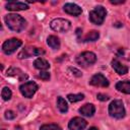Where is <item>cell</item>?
Masks as SVG:
<instances>
[{
  "label": "cell",
  "mask_w": 130,
  "mask_h": 130,
  "mask_svg": "<svg viewBox=\"0 0 130 130\" xmlns=\"http://www.w3.org/2000/svg\"><path fill=\"white\" fill-rule=\"evenodd\" d=\"M15 117H16V114L13 111H6L5 112V118L8 119V120H12Z\"/></svg>",
  "instance_id": "cell-25"
},
{
  "label": "cell",
  "mask_w": 130,
  "mask_h": 130,
  "mask_svg": "<svg viewBox=\"0 0 130 130\" xmlns=\"http://www.w3.org/2000/svg\"><path fill=\"white\" fill-rule=\"evenodd\" d=\"M88 130H99L98 128H95V127H91V128H89Z\"/></svg>",
  "instance_id": "cell-29"
},
{
  "label": "cell",
  "mask_w": 130,
  "mask_h": 130,
  "mask_svg": "<svg viewBox=\"0 0 130 130\" xmlns=\"http://www.w3.org/2000/svg\"><path fill=\"white\" fill-rule=\"evenodd\" d=\"M79 113L83 116H86V117H91L94 112H95V108L92 104H85L84 106H82L79 110Z\"/></svg>",
  "instance_id": "cell-15"
},
{
  "label": "cell",
  "mask_w": 130,
  "mask_h": 130,
  "mask_svg": "<svg viewBox=\"0 0 130 130\" xmlns=\"http://www.w3.org/2000/svg\"><path fill=\"white\" fill-rule=\"evenodd\" d=\"M47 44L53 50H58L60 48V41L56 36H49L47 39Z\"/></svg>",
  "instance_id": "cell-18"
},
{
  "label": "cell",
  "mask_w": 130,
  "mask_h": 130,
  "mask_svg": "<svg viewBox=\"0 0 130 130\" xmlns=\"http://www.w3.org/2000/svg\"><path fill=\"white\" fill-rule=\"evenodd\" d=\"M96 61V56L94 53L92 52H83L81 54H79L76 58V62L78 65L82 66V67H87L90 66L92 64H94Z\"/></svg>",
  "instance_id": "cell-5"
},
{
  "label": "cell",
  "mask_w": 130,
  "mask_h": 130,
  "mask_svg": "<svg viewBox=\"0 0 130 130\" xmlns=\"http://www.w3.org/2000/svg\"><path fill=\"white\" fill-rule=\"evenodd\" d=\"M106 15H107L106 8L100 5L89 11L88 17H89L90 22H92L93 24H96V25H101V24H103V22L106 18Z\"/></svg>",
  "instance_id": "cell-2"
},
{
  "label": "cell",
  "mask_w": 130,
  "mask_h": 130,
  "mask_svg": "<svg viewBox=\"0 0 130 130\" xmlns=\"http://www.w3.org/2000/svg\"><path fill=\"white\" fill-rule=\"evenodd\" d=\"M67 99L69 102L71 103H76V102H79V101H82L84 99V94L83 93H76V94H72V93H69L67 95Z\"/></svg>",
  "instance_id": "cell-21"
},
{
  "label": "cell",
  "mask_w": 130,
  "mask_h": 130,
  "mask_svg": "<svg viewBox=\"0 0 130 130\" xmlns=\"http://www.w3.org/2000/svg\"><path fill=\"white\" fill-rule=\"evenodd\" d=\"M116 88L124 93L130 94V81L129 80H122L116 83Z\"/></svg>",
  "instance_id": "cell-16"
},
{
  "label": "cell",
  "mask_w": 130,
  "mask_h": 130,
  "mask_svg": "<svg viewBox=\"0 0 130 130\" xmlns=\"http://www.w3.org/2000/svg\"><path fill=\"white\" fill-rule=\"evenodd\" d=\"M86 126H87V122L80 117H74L68 123L69 130H83Z\"/></svg>",
  "instance_id": "cell-9"
},
{
  "label": "cell",
  "mask_w": 130,
  "mask_h": 130,
  "mask_svg": "<svg viewBox=\"0 0 130 130\" xmlns=\"http://www.w3.org/2000/svg\"><path fill=\"white\" fill-rule=\"evenodd\" d=\"M112 67L114 68V70L119 74V75H124L128 72V67L126 65H123L119 60L117 59H114L112 61Z\"/></svg>",
  "instance_id": "cell-13"
},
{
  "label": "cell",
  "mask_w": 130,
  "mask_h": 130,
  "mask_svg": "<svg viewBox=\"0 0 130 130\" xmlns=\"http://www.w3.org/2000/svg\"><path fill=\"white\" fill-rule=\"evenodd\" d=\"M11 95H12V92H11V90H10L9 87L5 86V87L2 88L1 96H2V99H3L4 101H9V100L11 99Z\"/></svg>",
  "instance_id": "cell-22"
},
{
  "label": "cell",
  "mask_w": 130,
  "mask_h": 130,
  "mask_svg": "<svg viewBox=\"0 0 130 130\" xmlns=\"http://www.w3.org/2000/svg\"><path fill=\"white\" fill-rule=\"evenodd\" d=\"M4 20L6 25L15 32L22 31L26 26V20L18 14H14V13L7 14L4 17Z\"/></svg>",
  "instance_id": "cell-1"
},
{
  "label": "cell",
  "mask_w": 130,
  "mask_h": 130,
  "mask_svg": "<svg viewBox=\"0 0 130 130\" xmlns=\"http://www.w3.org/2000/svg\"><path fill=\"white\" fill-rule=\"evenodd\" d=\"M44 54H45V51L43 49H40V48H37L34 46H27L19 52L18 58L19 59H25V58H30L32 56H41Z\"/></svg>",
  "instance_id": "cell-7"
},
{
  "label": "cell",
  "mask_w": 130,
  "mask_h": 130,
  "mask_svg": "<svg viewBox=\"0 0 130 130\" xmlns=\"http://www.w3.org/2000/svg\"><path fill=\"white\" fill-rule=\"evenodd\" d=\"M57 108L61 113H66L68 111V105L67 102L62 98V96H58L57 98Z\"/></svg>",
  "instance_id": "cell-19"
},
{
  "label": "cell",
  "mask_w": 130,
  "mask_h": 130,
  "mask_svg": "<svg viewBox=\"0 0 130 130\" xmlns=\"http://www.w3.org/2000/svg\"><path fill=\"white\" fill-rule=\"evenodd\" d=\"M22 45V42L19 39H9L6 40L3 45H2V51L4 52V54L6 55H11L12 53H14L16 51V49H18L20 46Z\"/></svg>",
  "instance_id": "cell-6"
},
{
  "label": "cell",
  "mask_w": 130,
  "mask_h": 130,
  "mask_svg": "<svg viewBox=\"0 0 130 130\" xmlns=\"http://www.w3.org/2000/svg\"><path fill=\"white\" fill-rule=\"evenodd\" d=\"M63 9L66 13H68L70 15H73V16H78L82 12V9L75 3H66L63 6Z\"/></svg>",
  "instance_id": "cell-11"
},
{
  "label": "cell",
  "mask_w": 130,
  "mask_h": 130,
  "mask_svg": "<svg viewBox=\"0 0 130 130\" xmlns=\"http://www.w3.org/2000/svg\"><path fill=\"white\" fill-rule=\"evenodd\" d=\"M112 4H122V3H124L125 1L124 0H121V1H114V0H111L110 1Z\"/></svg>",
  "instance_id": "cell-28"
},
{
  "label": "cell",
  "mask_w": 130,
  "mask_h": 130,
  "mask_svg": "<svg viewBox=\"0 0 130 130\" xmlns=\"http://www.w3.org/2000/svg\"><path fill=\"white\" fill-rule=\"evenodd\" d=\"M89 83L93 86H100V87H107L109 86V81L108 79L102 74V73H96L94 74L90 80H89Z\"/></svg>",
  "instance_id": "cell-10"
},
{
  "label": "cell",
  "mask_w": 130,
  "mask_h": 130,
  "mask_svg": "<svg viewBox=\"0 0 130 130\" xmlns=\"http://www.w3.org/2000/svg\"><path fill=\"white\" fill-rule=\"evenodd\" d=\"M69 70H70L71 72H73V74H74V75H76V76H78V77H79V76H81V72H80L79 70H77L76 68H72V67H70V68H69Z\"/></svg>",
  "instance_id": "cell-27"
},
{
  "label": "cell",
  "mask_w": 130,
  "mask_h": 130,
  "mask_svg": "<svg viewBox=\"0 0 130 130\" xmlns=\"http://www.w3.org/2000/svg\"><path fill=\"white\" fill-rule=\"evenodd\" d=\"M34 66H35L37 69L41 70V71H42V70H47V69L50 68L49 62H48L47 60L43 59V58H38V59H36L35 62H34Z\"/></svg>",
  "instance_id": "cell-17"
},
{
  "label": "cell",
  "mask_w": 130,
  "mask_h": 130,
  "mask_svg": "<svg viewBox=\"0 0 130 130\" xmlns=\"http://www.w3.org/2000/svg\"><path fill=\"white\" fill-rule=\"evenodd\" d=\"M96 98H98V100H100V101H102V102H106V101H108V100L110 99L109 95L104 94V93H98Z\"/></svg>",
  "instance_id": "cell-26"
},
{
  "label": "cell",
  "mask_w": 130,
  "mask_h": 130,
  "mask_svg": "<svg viewBox=\"0 0 130 130\" xmlns=\"http://www.w3.org/2000/svg\"><path fill=\"white\" fill-rule=\"evenodd\" d=\"M99 37H100L99 31H96V30H91V31H89L81 41H82V42H94V41H96V40L99 39Z\"/></svg>",
  "instance_id": "cell-20"
},
{
  "label": "cell",
  "mask_w": 130,
  "mask_h": 130,
  "mask_svg": "<svg viewBox=\"0 0 130 130\" xmlns=\"http://www.w3.org/2000/svg\"><path fill=\"white\" fill-rule=\"evenodd\" d=\"M5 8L7 10L11 11H18V10H26L28 9V5L23 2H16V1H10L6 3Z\"/></svg>",
  "instance_id": "cell-12"
},
{
  "label": "cell",
  "mask_w": 130,
  "mask_h": 130,
  "mask_svg": "<svg viewBox=\"0 0 130 130\" xmlns=\"http://www.w3.org/2000/svg\"><path fill=\"white\" fill-rule=\"evenodd\" d=\"M39 77L41 78V79H43V80H49L50 79V73L49 72H47V71H43V72H41L40 74H39Z\"/></svg>",
  "instance_id": "cell-24"
},
{
  "label": "cell",
  "mask_w": 130,
  "mask_h": 130,
  "mask_svg": "<svg viewBox=\"0 0 130 130\" xmlns=\"http://www.w3.org/2000/svg\"><path fill=\"white\" fill-rule=\"evenodd\" d=\"M19 90L24 98L30 99L38 90V84L34 81H27L19 86Z\"/></svg>",
  "instance_id": "cell-8"
},
{
  "label": "cell",
  "mask_w": 130,
  "mask_h": 130,
  "mask_svg": "<svg viewBox=\"0 0 130 130\" xmlns=\"http://www.w3.org/2000/svg\"><path fill=\"white\" fill-rule=\"evenodd\" d=\"M40 130H62V128L57 124H45L41 126Z\"/></svg>",
  "instance_id": "cell-23"
},
{
  "label": "cell",
  "mask_w": 130,
  "mask_h": 130,
  "mask_svg": "<svg viewBox=\"0 0 130 130\" xmlns=\"http://www.w3.org/2000/svg\"><path fill=\"white\" fill-rule=\"evenodd\" d=\"M51 28L57 32H66L71 28V22L64 18H55L50 23Z\"/></svg>",
  "instance_id": "cell-4"
},
{
  "label": "cell",
  "mask_w": 130,
  "mask_h": 130,
  "mask_svg": "<svg viewBox=\"0 0 130 130\" xmlns=\"http://www.w3.org/2000/svg\"><path fill=\"white\" fill-rule=\"evenodd\" d=\"M7 75L8 76H13V77H17L19 80H23V79H26L27 78V75L22 72L19 68H16V67H11L8 69L7 71Z\"/></svg>",
  "instance_id": "cell-14"
},
{
  "label": "cell",
  "mask_w": 130,
  "mask_h": 130,
  "mask_svg": "<svg viewBox=\"0 0 130 130\" xmlns=\"http://www.w3.org/2000/svg\"><path fill=\"white\" fill-rule=\"evenodd\" d=\"M109 114L113 118L122 119L126 114L123 102L121 100H114L113 102H111V104L109 105Z\"/></svg>",
  "instance_id": "cell-3"
}]
</instances>
